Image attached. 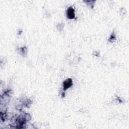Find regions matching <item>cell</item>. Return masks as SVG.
Returning a JSON list of instances; mask_svg holds the SVG:
<instances>
[{
	"instance_id": "6da1fadb",
	"label": "cell",
	"mask_w": 129,
	"mask_h": 129,
	"mask_svg": "<svg viewBox=\"0 0 129 129\" xmlns=\"http://www.w3.org/2000/svg\"><path fill=\"white\" fill-rule=\"evenodd\" d=\"M73 84V82L71 79H68L63 83V86H64V90H66L69 88L71 87L72 85Z\"/></svg>"
},
{
	"instance_id": "7a4b0ae2",
	"label": "cell",
	"mask_w": 129,
	"mask_h": 129,
	"mask_svg": "<svg viewBox=\"0 0 129 129\" xmlns=\"http://www.w3.org/2000/svg\"><path fill=\"white\" fill-rule=\"evenodd\" d=\"M67 17L68 18L72 19L75 17V11L72 8H70L67 11Z\"/></svg>"
}]
</instances>
